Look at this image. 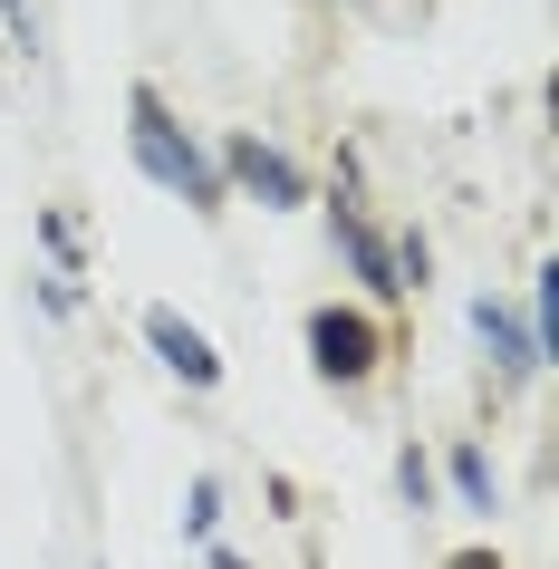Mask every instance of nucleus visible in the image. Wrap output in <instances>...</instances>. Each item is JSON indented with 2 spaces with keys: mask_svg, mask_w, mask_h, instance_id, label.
<instances>
[{
  "mask_svg": "<svg viewBox=\"0 0 559 569\" xmlns=\"http://www.w3.org/2000/svg\"><path fill=\"white\" fill-rule=\"evenodd\" d=\"M472 338H482V358L501 367V387H530L540 377V348H530V329H521V309H501L492 290L472 300Z\"/></svg>",
  "mask_w": 559,
  "mask_h": 569,
  "instance_id": "nucleus-6",
  "label": "nucleus"
},
{
  "mask_svg": "<svg viewBox=\"0 0 559 569\" xmlns=\"http://www.w3.org/2000/svg\"><path fill=\"white\" fill-rule=\"evenodd\" d=\"M0 20H10V39L30 49V0H0Z\"/></svg>",
  "mask_w": 559,
  "mask_h": 569,
  "instance_id": "nucleus-14",
  "label": "nucleus"
},
{
  "mask_svg": "<svg viewBox=\"0 0 559 569\" xmlns=\"http://www.w3.org/2000/svg\"><path fill=\"white\" fill-rule=\"evenodd\" d=\"M212 531H222V482L193 473L183 482V540H212Z\"/></svg>",
  "mask_w": 559,
  "mask_h": 569,
  "instance_id": "nucleus-9",
  "label": "nucleus"
},
{
  "mask_svg": "<svg viewBox=\"0 0 559 569\" xmlns=\"http://www.w3.org/2000/svg\"><path fill=\"white\" fill-rule=\"evenodd\" d=\"M39 309L49 319H78V270H39Z\"/></svg>",
  "mask_w": 559,
  "mask_h": 569,
  "instance_id": "nucleus-13",
  "label": "nucleus"
},
{
  "mask_svg": "<svg viewBox=\"0 0 559 569\" xmlns=\"http://www.w3.org/2000/svg\"><path fill=\"white\" fill-rule=\"evenodd\" d=\"M126 154H136V174H146L154 193H174V203H193V212H222V203H232L212 146H193V126H183L154 88H126Z\"/></svg>",
  "mask_w": 559,
  "mask_h": 569,
  "instance_id": "nucleus-1",
  "label": "nucleus"
},
{
  "mask_svg": "<svg viewBox=\"0 0 559 569\" xmlns=\"http://www.w3.org/2000/svg\"><path fill=\"white\" fill-rule=\"evenodd\" d=\"M212 164H222V193H251L261 212H299V203H309L299 154H290V146H270V136H232Z\"/></svg>",
  "mask_w": 559,
  "mask_h": 569,
  "instance_id": "nucleus-3",
  "label": "nucleus"
},
{
  "mask_svg": "<svg viewBox=\"0 0 559 569\" xmlns=\"http://www.w3.org/2000/svg\"><path fill=\"white\" fill-rule=\"evenodd\" d=\"M396 492H406L415 511H435V463H425V453H415V445L396 453Z\"/></svg>",
  "mask_w": 559,
  "mask_h": 569,
  "instance_id": "nucleus-11",
  "label": "nucleus"
},
{
  "mask_svg": "<svg viewBox=\"0 0 559 569\" xmlns=\"http://www.w3.org/2000/svg\"><path fill=\"white\" fill-rule=\"evenodd\" d=\"M146 348H154V367H164V377H183L193 396H212V387H222V348H212V338L193 329L183 309H164V300L146 309Z\"/></svg>",
  "mask_w": 559,
  "mask_h": 569,
  "instance_id": "nucleus-4",
  "label": "nucleus"
},
{
  "mask_svg": "<svg viewBox=\"0 0 559 569\" xmlns=\"http://www.w3.org/2000/svg\"><path fill=\"white\" fill-rule=\"evenodd\" d=\"M386 251H396V290H425V280H435V241L425 232H396Z\"/></svg>",
  "mask_w": 559,
  "mask_h": 569,
  "instance_id": "nucleus-10",
  "label": "nucleus"
},
{
  "mask_svg": "<svg viewBox=\"0 0 559 569\" xmlns=\"http://www.w3.org/2000/svg\"><path fill=\"white\" fill-rule=\"evenodd\" d=\"M521 329H530V348H540V367H550L559 358V270L550 261L530 270V319H521Z\"/></svg>",
  "mask_w": 559,
  "mask_h": 569,
  "instance_id": "nucleus-8",
  "label": "nucleus"
},
{
  "mask_svg": "<svg viewBox=\"0 0 559 569\" xmlns=\"http://www.w3.org/2000/svg\"><path fill=\"white\" fill-rule=\"evenodd\" d=\"M309 367H319V387H367L386 358V329H377V309H348V300H319L309 309Z\"/></svg>",
  "mask_w": 559,
  "mask_h": 569,
  "instance_id": "nucleus-2",
  "label": "nucleus"
},
{
  "mask_svg": "<svg viewBox=\"0 0 559 569\" xmlns=\"http://www.w3.org/2000/svg\"><path fill=\"white\" fill-rule=\"evenodd\" d=\"M328 241H338V261H348V280L367 290V300H406V290H396V251H386V232L348 203V193L328 203Z\"/></svg>",
  "mask_w": 559,
  "mask_h": 569,
  "instance_id": "nucleus-5",
  "label": "nucleus"
},
{
  "mask_svg": "<svg viewBox=\"0 0 559 569\" xmlns=\"http://www.w3.org/2000/svg\"><path fill=\"white\" fill-rule=\"evenodd\" d=\"M443 569H501V560H492V550H453Z\"/></svg>",
  "mask_w": 559,
  "mask_h": 569,
  "instance_id": "nucleus-15",
  "label": "nucleus"
},
{
  "mask_svg": "<svg viewBox=\"0 0 559 569\" xmlns=\"http://www.w3.org/2000/svg\"><path fill=\"white\" fill-rule=\"evenodd\" d=\"M443 482H453V502H463V511H501V473H492V453H482V445L443 453Z\"/></svg>",
  "mask_w": 559,
  "mask_h": 569,
  "instance_id": "nucleus-7",
  "label": "nucleus"
},
{
  "mask_svg": "<svg viewBox=\"0 0 559 569\" xmlns=\"http://www.w3.org/2000/svg\"><path fill=\"white\" fill-rule=\"evenodd\" d=\"M39 241H49V270H78V222L68 212H39Z\"/></svg>",
  "mask_w": 559,
  "mask_h": 569,
  "instance_id": "nucleus-12",
  "label": "nucleus"
},
{
  "mask_svg": "<svg viewBox=\"0 0 559 569\" xmlns=\"http://www.w3.org/2000/svg\"><path fill=\"white\" fill-rule=\"evenodd\" d=\"M203 550H212V569H251V560H241V550H222V540H203Z\"/></svg>",
  "mask_w": 559,
  "mask_h": 569,
  "instance_id": "nucleus-16",
  "label": "nucleus"
}]
</instances>
